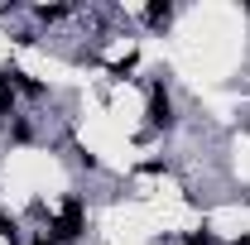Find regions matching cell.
I'll use <instances>...</instances> for the list:
<instances>
[{"label":"cell","mask_w":250,"mask_h":245,"mask_svg":"<svg viewBox=\"0 0 250 245\" xmlns=\"http://www.w3.org/2000/svg\"><path fill=\"white\" fill-rule=\"evenodd\" d=\"M82 231H87V207H82L77 197H67L62 212H58V221H53V241L72 245V241H82Z\"/></svg>","instance_id":"obj_1"},{"label":"cell","mask_w":250,"mask_h":245,"mask_svg":"<svg viewBox=\"0 0 250 245\" xmlns=\"http://www.w3.org/2000/svg\"><path fill=\"white\" fill-rule=\"evenodd\" d=\"M173 96L164 92V87H149V125L154 130H173Z\"/></svg>","instance_id":"obj_2"},{"label":"cell","mask_w":250,"mask_h":245,"mask_svg":"<svg viewBox=\"0 0 250 245\" xmlns=\"http://www.w3.org/2000/svg\"><path fill=\"white\" fill-rule=\"evenodd\" d=\"M0 116H15V87L0 77Z\"/></svg>","instance_id":"obj_3"},{"label":"cell","mask_w":250,"mask_h":245,"mask_svg":"<svg viewBox=\"0 0 250 245\" xmlns=\"http://www.w3.org/2000/svg\"><path fill=\"white\" fill-rule=\"evenodd\" d=\"M168 20H173V5H149V24L154 29H164Z\"/></svg>","instance_id":"obj_4"},{"label":"cell","mask_w":250,"mask_h":245,"mask_svg":"<svg viewBox=\"0 0 250 245\" xmlns=\"http://www.w3.org/2000/svg\"><path fill=\"white\" fill-rule=\"evenodd\" d=\"M62 15H67V5H39V20L43 24H58Z\"/></svg>","instance_id":"obj_5"},{"label":"cell","mask_w":250,"mask_h":245,"mask_svg":"<svg viewBox=\"0 0 250 245\" xmlns=\"http://www.w3.org/2000/svg\"><path fill=\"white\" fill-rule=\"evenodd\" d=\"M183 245H217V236H212V231H188Z\"/></svg>","instance_id":"obj_6"},{"label":"cell","mask_w":250,"mask_h":245,"mask_svg":"<svg viewBox=\"0 0 250 245\" xmlns=\"http://www.w3.org/2000/svg\"><path fill=\"white\" fill-rule=\"evenodd\" d=\"M10 135H15V140H20V144H24V140H29L34 130H29V121H15V125H10Z\"/></svg>","instance_id":"obj_7"},{"label":"cell","mask_w":250,"mask_h":245,"mask_svg":"<svg viewBox=\"0 0 250 245\" xmlns=\"http://www.w3.org/2000/svg\"><path fill=\"white\" fill-rule=\"evenodd\" d=\"M0 236H5V241H10V245L20 241V236H15V221H10V216H0Z\"/></svg>","instance_id":"obj_8"},{"label":"cell","mask_w":250,"mask_h":245,"mask_svg":"<svg viewBox=\"0 0 250 245\" xmlns=\"http://www.w3.org/2000/svg\"><path fill=\"white\" fill-rule=\"evenodd\" d=\"M29 245H58V241H53V236H34Z\"/></svg>","instance_id":"obj_9"},{"label":"cell","mask_w":250,"mask_h":245,"mask_svg":"<svg viewBox=\"0 0 250 245\" xmlns=\"http://www.w3.org/2000/svg\"><path fill=\"white\" fill-rule=\"evenodd\" d=\"M231 245H250V236H236V241H231Z\"/></svg>","instance_id":"obj_10"},{"label":"cell","mask_w":250,"mask_h":245,"mask_svg":"<svg viewBox=\"0 0 250 245\" xmlns=\"http://www.w3.org/2000/svg\"><path fill=\"white\" fill-rule=\"evenodd\" d=\"M246 15H250V5H246Z\"/></svg>","instance_id":"obj_11"}]
</instances>
